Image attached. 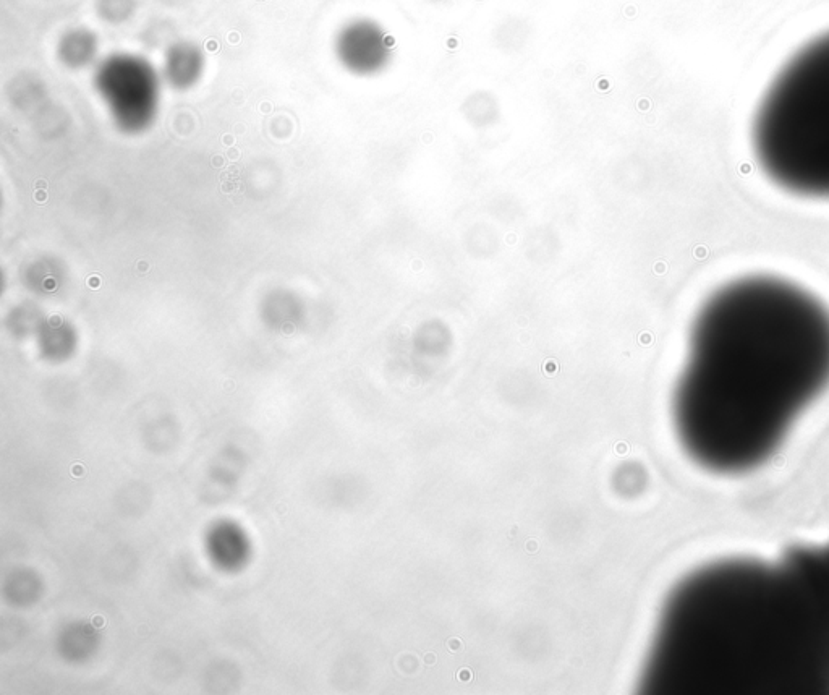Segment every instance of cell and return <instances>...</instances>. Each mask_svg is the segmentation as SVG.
I'll use <instances>...</instances> for the list:
<instances>
[{"instance_id":"6da1fadb","label":"cell","mask_w":829,"mask_h":695,"mask_svg":"<svg viewBox=\"0 0 829 695\" xmlns=\"http://www.w3.org/2000/svg\"><path fill=\"white\" fill-rule=\"evenodd\" d=\"M829 384V308L773 274L726 282L692 329L674 414L703 461L753 459L783 438Z\"/></svg>"},{"instance_id":"7a4b0ae2","label":"cell","mask_w":829,"mask_h":695,"mask_svg":"<svg viewBox=\"0 0 829 695\" xmlns=\"http://www.w3.org/2000/svg\"><path fill=\"white\" fill-rule=\"evenodd\" d=\"M753 154L795 197L829 200V31L795 52L758 103Z\"/></svg>"},{"instance_id":"3957f363","label":"cell","mask_w":829,"mask_h":695,"mask_svg":"<svg viewBox=\"0 0 829 695\" xmlns=\"http://www.w3.org/2000/svg\"><path fill=\"white\" fill-rule=\"evenodd\" d=\"M94 86L122 132H145L158 117L161 77L143 57L135 54L106 57L94 73Z\"/></svg>"},{"instance_id":"277c9868","label":"cell","mask_w":829,"mask_h":695,"mask_svg":"<svg viewBox=\"0 0 829 695\" xmlns=\"http://www.w3.org/2000/svg\"><path fill=\"white\" fill-rule=\"evenodd\" d=\"M206 69V57L196 44L180 41L166 52L162 77L174 90H190L200 82Z\"/></svg>"},{"instance_id":"5b68a950","label":"cell","mask_w":829,"mask_h":695,"mask_svg":"<svg viewBox=\"0 0 829 695\" xmlns=\"http://www.w3.org/2000/svg\"><path fill=\"white\" fill-rule=\"evenodd\" d=\"M99 52V39L93 31L75 28L65 33L57 47L60 62L69 69H85L93 64Z\"/></svg>"},{"instance_id":"8992f818","label":"cell","mask_w":829,"mask_h":695,"mask_svg":"<svg viewBox=\"0 0 829 695\" xmlns=\"http://www.w3.org/2000/svg\"><path fill=\"white\" fill-rule=\"evenodd\" d=\"M99 17L109 23H122L135 12V0H98Z\"/></svg>"}]
</instances>
